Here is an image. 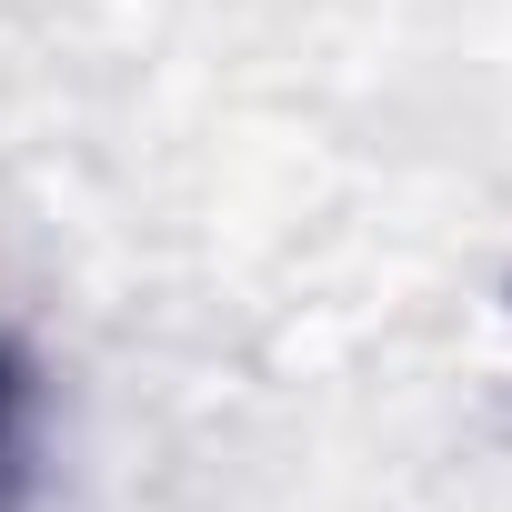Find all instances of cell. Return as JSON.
<instances>
[{"mask_svg":"<svg viewBox=\"0 0 512 512\" xmlns=\"http://www.w3.org/2000/svg\"><path fill=\"white\" fill-rule=\"evenodd\" d=\"M31 442H41V362L0 332V512L31 492Z\"/></svg>","mask_w":512,"mask_h":512,"instance_id":"obj_1","label":"cell"}]
</instances>
